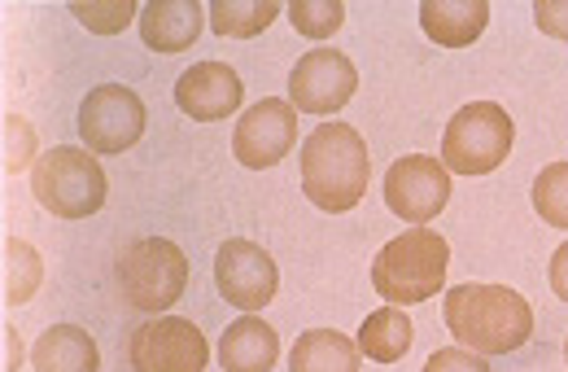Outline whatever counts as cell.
<instances>
[{"instance_id": "cell-1", "label": "cell", "mask_w": 568, "mask_h": 372, "mask_svg": "<svg viewBox=\"0 0 568 372\" xmlns=\"http://www.w3.org/2000/svg\"><path fill=\"white\" fill-rule=\"evenodd\" d=\"M442 320L455 338V346L477 355H511L534 338V302L507 285H455L446 290Z\"/></svg>"}, {"instance_id": "cell-2", "label": "cell", "mask_w": 568, "mask_h": 372, "mask_svg": "<svg viewBox=\"0 0 568 372\" xmlns=\"http://www.w3.org/2000/svg\"><path fill=\"white\" fill-rule=\"evenodd\" d=\"M372 180V162H367V141L358 137L351 123H324L311 132V141L302 145V193L328 211V215H346L355 211L367 193Z\"/></svg>"}, {"instance_id": "cell-3", "label": "cell", "mask_w": 568, "mask_h": 372, "mask_svg": "<svg viewBox=\"0 0 568 372\" xmlns=\"http://www.w3.org/2000/svg\"><path fill=\"white\" fill-rule=\"evenodd\" d=\"M446 272H450L446 237L428 228H412V232H398L389 245H381L372 263V290L389 306H412V302H428L433 294H442Z\"/></svg>"}, {"instance_id": "cell-4", "label": "cell", "mask_w": 568, "mask_h": 372, "mask_svg": "<svg viewBox=\"0 0 568 372\" xmlns=\"http://www.w3.org/2000/svg\"><path fill=\"white\" fill-rule=\"evenodd\" d=\"M31 198L58 220H88L105 207L110 180L92 149L53 145L31 167Z\"/></svg>"}, {"instance_id": "cell-5", "label": "cell", "mask_w": 568, "mask_h": 372, "mask_svg": "<svg viewBox=\"0 0 568 372\" xmlns=\"http://www.w3.org/2000/svg\"><path fill=\"white\" fill-rule=\"evenodd\" d=\"M184 285H189V259L166 237H141L119 254V290L128 306L144 315H162L166 306H175L184 298Z\"/></svg>"}, {"instance_id": "cell-6", "label": "cell", "mask_w": 568, "mask_h": 372, "mask_svg": "<svg viewBox=\"0 0 568 372\" xmlns=\"http://www.w3.org/2000/svg\"><path fill=\"white\" fill-rule=\"evenodd\" d=\"M516 145V128L511 114L495 101H473L464 105L446 132H442V162L455 175H490L507 162V153Z\"/></svg>"}, {"instance_id": "cell-7", "label": "cell", "mask_w": 568, "mask_h": 372, "mask_svg": "<svg viewBox=\"0 0 568 372\" xmlns=\"http://www.w3.org/2000/svg\"><path fill=\"white\" fill-rule=\"evenodd\" d=\"M144 128L149 110L141 92L123 83H101L79 101V137L92 153H128L132 145H141Z\"/></svg>"}, {"instance_id": "cell-8", "label": "cell", "mask_w": 568, "mask_h": 372, "mask_svg": "<svg viewBox=\"0 0 568 372\" xmlns=\"http://www.w3.org/2000/svg\"><path fill=\"white\" fill-rule=\"evenodd\" d=\"M132 372H206L211 346L202 329L184 315H153L128 342Z\"/></svg>"}, {"instance_id": "cell-9", "label": "cell", "mask_w": 568, "mask_h": 372, "mask_svg": "<svg viewBox=\"0 0 568 372\" xmlns=\"http://www.w3.org/2000/svg\"><path fill=\"white\" fill-rule=\"evenodd\" d=\"M214 285L223 302H232L245 315H258L281 290V268L258 241L227 237L214 254Z\"/></svg>"}, {"instance_id": "cell-10", "label": "cell", "mask_w": 568, "mask_h": 372, "mask_svg": "<svg viewBox=\"0 0 568 372\" xmlns=\"http://www.w3.org/2000/svg\"><path fill=\"white\" fill-rule=\"evenodd\" d=\"M358 92L355 62L342 49H311L288 71V105L297 114H337Z\"/></svg>"}, {"instance_id": "cell-11", "label": "cell", "mask_w": 568, "mask_h": 372, "mask_svg": "<svg viewBox=\"0 0 568 372\" xmlns=\"http://www.w3.org/2000/svg\"><path fill=\"white\" fill-rule=\"evenodd\" d=\"M450 202V171L442 158L428 153H407L398 162H389L385 171V207L407 223H428L437 220Z\"/></svg>"}, {"instance_id": "cell-12", "label": "cell", "mask_w": 568, "mask_h": 372, "mask_svg": "<svg viewBox=\"0 0 568 372\" xmlns=\"http://www.w3.org/2000/svg\"><path fill=\"white\" fill-rule=\"evenodd\" d=\"M293 145H297V110L288 105V97H263V101H254L236 119V128H232V153L250 171L276 167Z\"/></svg>"}, {"instance_id": "cell-13", "label": "cell", "mask_w": 568, "mask_h": 372, "mask_svg": "<svg viewBox=\"0 0 568 372\" xmlns=\"http://www.w3.org/2000/svg\"><path fill=\"white\" fill-rule=\"evenodd\" d=\"M241 101H245V83L227 62H197L175 79V105L193 123H219L236 114Z\"/></svg>"}, {"instance_id": "cell-14", "label": "cell", "mask_w": 568, "mask_h": 372, "mask_svg": "<svg viewBox=\"0 0 568 372\" xmlns=\"http://www.w3.org/2000/svg\"><path fill=\"white\" fill-rule=\"evenodd\" d=\"M211 27V9L197 0H153L141 9V40L153 53H184Z\"/></svg>"}, {"instance_id": "cell-15", "label": "cell", "mask_w": 568, "mask_h": 372, "mask_svg": "<svg viewBox=\"0 0 568 372\" xmlns=\"http://www.w3.org/2000/svg\"><path fill=\"white\" fill-rule=\"evenodd\" d=\"M281 364V338L267 320L241 315L219 338V369L223 372H272Z\"/></svg>"}, {"instance_id": "cell-16", "label": "cell", "mask_w": 568, "mask_h": 372, "mask_svg": "<svg viewBox=\"0 0 568 372\" xmlns=\"http://www.w3.org/2000/svg\"><path fill=\"white\" fill-rule=\"evenodd\" d=\"M420 27L442 49H468L490 27V4L486 0H425L420 4Z\"/></svg>"}, {"instance_id": "cell-17", "label": "cell", "mask_w": 568, "mask_h": 372, "mask_svg": "<svg viewBox=\"0 0 568 372\" xmlns=\"http://www.w3.org/2000/svg\"><path fill=\"white\" fill-rule=\"evenodd\" d=\"M31 369L36 372H101V351L97 338L79 324H53L40 333L36 351H31Z\"/></svg>"}, {"instance_id": "cell-18", "label": "cell", "mask_w": 568, "mask_h": 372, "mask_svg": "<svg viewBox=\"0 0 568 372\" xmlns=\"http://www.w3.org/2000/svg\"><path fill=\"white\" fill-rule=\"evenodd\" d=\"M363 351L355 338L337 329H306L293 351H288V372H358Z\"/></svg>"}, {"instance_id": "cell-19", "label": "cell", "mask_w": 568, "mask_h": 372, "mask_svg": "<svg viewBox=\"0 0 568 372\" xmlns=\"http://www.w3.org/2000/svg\"><path fill=\"white\" fill-rule=\"evenodd\" d=\"M358 351L372 360V364H398L412 342H416V329H412V315L403 306H381L372 311L363 324H358Z\"/></svg>"}, {"instance_id": "cell-20", "label": "cell", "mask_w": 568, "mask_h": 372, "mask_svg": "<svg viewBox=\"0 0 568 372\" xmlns=\"http://www.w3.org/2000/svg\"><path fill=\"white\" fill-rule=\"evenodd\" d=\"M276 18H281L276 0H258V4H250V0H214L211 4V31L227 36V40H254Z\"/></svg>"}, {"instance_id": "cell-21", "label": "cell", "mask_w": 568, "mask_h": 372, "mask_svg": "<svg viewBox=\"0 0 568 372\" xmlns=\"http://www.w3.org/2000/svg\"><path fill=\"white\" fill-rule=\"evenodd\" d=\"M44 285V259L31 241L22 237H9L4 241V302L9 306H22L31 302L36 290Z\"/></svg>"}, {"instance_id": "cell-22", "label": "cell", "mask_w": 568, "mask_h": 372, "mask_svg": "<svg viewBox=\"0 0 568 372\" xmlns=\"http://www.w3.org/2000/svg\"><path fill=\"white\" fill-rule=\"evenodd\" d=\"M534 211L547 228H560L568 232V158L565 162H547L538 175H534Z\"/></svg>"}, {"instance_id": "cell-23", "label": "cell", "mask_w": 568, "mask_h": 372, "mask_svg": "<svg viewBox=\"0 0 568 372\" xmlns=\"http://www.w3.org/2000/svg\"><path fill=\"white\" fill-rule=\"evenodd\" d=\"M288 22L306 40H328V36H337L346 27V4L342 0H293L288 4Z\"/></svg>"}, {"instance_id": "cell-24", "label": "cell", "mask_w": 568, "mask_h": 372, "mask_svg": "<svg viewBox=\"0 0 568 372\" xmlns=\"http://www.w3.org/2000/svg\"><path fill=\"white\" fill-rule=\"evenodd\" d=\"M71 13L97 36H119L132 18H141V9L132 0H114V4H92V0H74Z\"/></svg>"}, {"instance_id": "cell-25", "label": "cell", "mask_w": 568, "mask_h": 372, "mask_svg": "<svg viewBox=\"0 0 568 372\" xmlns=\"http://www.w3.org/2000/svg\"><path fill=\"white\" fill-rule=\"evenodd\" d=\"M36 128L22 119V114H4V171L9 175H22L31 171L40 158H36Z\"/></svg>"}, {"instance_id": "cell-26", "label": "cell", "mask_w": 568, "mask_h": 372, "mask_svg": "<svg viewBox=\"0 0 568 372\" xmlns=\"http://www.w3.org/2000/svg\"><path fill=\"white\" fill-rule=\"evenodd\" d=\"M420 372H495V369H490V364H486V355H477V351L442 346V351H433V355H428Z\"/></svg>"}, {"instance_id": "cell-27", "label": "cell", "mask_w": 568, "mask_h": 372, "mask_svg": "<svg viewBox=\"0 0 568 372\" xmlns=\"http://www.w3.org/2000/svg\"><path fill=\"white\" fill-rule=\"evenodd\" d=\"M534 22H538L542 36L568 44V0H538L534 4Z\"/></svg>"}, {"instance_id": "cell-28", "label": "cell", "mask_w": 568, "mask_h": 372, "mask_svg": "<svg viewBox=\"0 0 568 372\" xmlns=\"http://www.w3.org/2000/svg\"><path fill=\"white\" fill-rule=\"evenodd\" d=\"M547 272H551V290H556V298L568 302V241L551 254V268H547Z\"/></svg>"}, {"instance_id": "cell-29", "label": "cell", "mask_w": 568, "mask_h": 372, "mask_svg": "<svg viewBox=\"0 0 568 372\" xmlns=\"http://www.w3.org/2000/svg\"><path fill=\"white\" fill-rule=\"evenodd\" d=\"M22 369V333L13 324H4V372Z\"/></svg>"}, {"instance_id": "cell-30", "label": "cell", "mask_w": 568, "mask_h": 372, "mask_svg": "<svg viewBox=\"0 0 568 372\" xmlns=\"http://www.w3.org/2000/svg\"><path fill=\"white\" fill-rule=\"evenodd\" d=\"M565 360H568V338H565Z\"/></svg>"}]
</instances>
